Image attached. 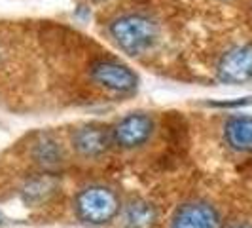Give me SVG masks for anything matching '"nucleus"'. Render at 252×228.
<instances>
[{
	"mask_svg": "<svg viewBox=\"0 0 252 228\" xmlns=\"http://www.w3.org/2000/svg\"><path fill=\"white\" fill-rule=\"evenodd\" d=\"M231 228H252V227H249V225H235V227H231Z\"/></svg>",
	"mask_w": 252,
	"mask_h": 228,
	"instance_id": "f8f14e48",
	"label": "nucleus"
},
{
	"mask_svg": "<svg viewBox=\"0 0 252 228\" xmlns=\"http://www.w3.org/2000/svg\"><path fill=\"white\" fill-rule=\"evenodd\" d=\"M216 73L226 84H245L252 80V44H243L226 51Z\"/></svg>",
	"mask_w": 252,
	"mask_h": 228,
	"instance_id": "7ed1b4c3",
	"label": "nucleus"
},
{
	"mask_svg": "<svg viewBox=\"0 0 252 228\" xmlns=\"http://www.w3.org/2000/svg\"><path fill=\"white\" fill-rule=\"evenodd\" d=\"M34 158H36L38 164L44 165L46 169H55L57 165L63 164V151L55 139L44 137L40 143H36Z\"/></svg>",
	"mask_w": 252,
	"mask_h": 228,
	"instance_id": "9b49d317",
	"label": "nucleus"
},
{
	"mask_svg": "<svg viewBox=\"0 0 252 228\" xmlns=\"http://www.w3.org/2000/svg\"><path fill=\"white\" fill-rule=\"evenodd\" d=\"M120 211V198L106 187H89L76 196V213L89 225L110 223Z\"/></svg>",
	"mask_w": 252,
	"mask_h": 228,
	"instance_id": "f03ea898",
	"label": "nucleus"
},
{
	"mask_svg": "<svg viewBox=\"0 0 252 228\" xmlns=\"http://www.w3.org/2000/svg\"><path fill=\"white\" fill-rule=\"evenodd\" d=\"M126 228H154L158 223V211L150 202L135 200L126 207Z\"/></svg>",
	"mask_w": 252,
	"mask_h": 228,
	"instance_id": "9d476101",
	"label": "nucleus"
},
{
	"mask_svg": "<svg viewBox=\"0 0 252 228\" xmlns=\"http://www.w3.org/2000/svg\"><path fill=\"white\" fill-rule=\"evenodd\" d=\"M112 143V129H108L106 126H101V124L82 126L80 129H76V133L72 135L74 149L86 158L102 156L110 149Z\"/></svg>",
	"mask_w": 252,
	"mask_h": 228,
	"instance_id": "423d86ee",
	"label": "nucleus"
},
{
	"mask_svg": "<svg viewBox=\"0 0 252 228\" xmlns=\"http://www.w3.org/2000/svg\"><path fill=\"white\" fill-rule=\"evenodd\" d=\"M57 190V179L50 173H40L31 177L23 187V200L27 203H42Z\"/></svg>",
	"mask_w": 252,
	"mask_h": 228,
	"instance_id": "1a4fd4ad",
	"label": "nucleus"
},
{
	"mask_svg": "<svg viewBox=\"0 0 252 228\" xmlns=\"http://www.w3.org/2000/svg\"><path fill=\"white\" fill-rule=\"evenodd\" d=\"M227 145L239 152H252V116H231L224 126Z\"/></svg>",
	"mask_w": 252,
	"mask_h": 228,
	"instance_id": "6e6552de",
	"label": "nucleus"
},
{
	"mask_svg": "<svg viewBox=\"0 0 252 228\" xmlns=\"http://www.w3.org/2000/svg\"><path fill=\"white\" fill-rule=\"evenodd\" d=\"M173 228H220V215L209 203L191 202L175 213Z\"/></svg>",
	"mask_w": 252,
	"mask_h": 228,
	"instance_id": "0eeeda50",
	"label": "nucleus"
},
{
	"mask_svg": "<svg viewBox=\"0 0 252 228\" xmlns=\"http://www.w3.org/2000/svg\"><path fill=\"white\" fill-rule=\"evenodd\" d=\"M91 78L112 91H133L137 88L135 73L116 61H95L91 65Z\"/></svg>",
	"mask_w": 252,
	"mask_h": 228,
	"instance_id": "39448f33",
	"label": "nucleus"
},
{
	"mask_svg": "<svg viewBox=\"0 0 252 228\" xmlns=\"http://www.w3.org/2000/svg\"><path fill=\"white\" fill-rule=\"evenodd\" d=\"M2 223H4V219H2V213H0V225H2Z\"/></svg>",
	"mask_w": 252,
	"mask_h": 228,
	"instance_id": "ddd939ff",
	"label": "nucleus"
},
{
	"mask_svg": "<svg viewBox=\"0 0 252 228\" xmlns=\"http://www.w3.org/2000/svg\"><path fill=\"white\" fill-rule=\"evenodd\" d=\"M110 35L122 50L131 55H139L150 50L158 40V27L144 15H124L110 25Z\"/></svg>",
	"mask_w": 252,
	"mask_h": 228,
	"instance_id": "f257e3e1",
	"label": "nucleus"
},
{
	"mask_svg": "<svg viewBox=\"0 0 252 228\" xmlns=\"http://www.w3.org/2000/svg\"><path fill=\"white\" fill-rule=\"evenodd\" d=\"M152 131H154V122L150 116L140 113L127 114L126 118H122L114 126L112 139L116 145L124 149H135L150 139Z\"/></svg>",
	"mask_w": 252,
	"mask_h": 228,
	"instance_id": "20e7f679",
	"label": "nucleus"
}]
</instances>
